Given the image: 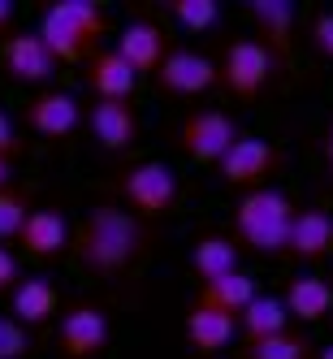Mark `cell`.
I'll list each match as a JSON object with an SVG mask.
<instances>
[{
    "label": "cell",
    "instance_id": "cell-6",
    "mask_svg": "<svg viewBox=\"0 0 333 359\" xmlns=\"http://www.w3.org/2000/svg\"><path fill=\"white\" fill-rule=\"evenodd\" d=\"M234 143H238V126H234V117L221 113V109L186 113L182 126H177V147H182L195 165H212L217 169Z\"/></svg>",
    "mask_w": 333,
    "mask_h": 359
},
{
    "label": "cell",
    "instance_id": "cell-8",
    "mask_svg": "<svg viewBox=\"0 0 333 359\" xmlns=\"http://www.w3.org/2000/svg\"><path fill=\"white\" fill-rule=\"evenodd\" d=\"M109 312L100 303H74L69 312H61L57 325V355L61 359H95L109 346Z\"/></svg>",
    "mask_w": 333,
    "mask_h": 359
},
{
    "label": "cell",
    "instance_id": "cell-17",
    "mask_svg": "<svg viewBox=\"0 0 333 359\" xmlns=\"http://www.w3.org/2000/svg\"><path fill=\"white\" fill-rule=\"evenodd\" d=\"M69 238H74V229L57 208H35L27 217V225H22V234H18L22 251H27L31 260H57V255L69 251Z\"/></svg>",
    "mask_w": 333,
    "mask_h": 359
},
{
    "label": "cell",
    "instance_id": "cell-11",
    "mask_svg": "<svg viewBox=\"0 0 333 359\" xmlns=\"http://www.w3.org/2000/svg\"><path fill=\"white\" fill-rule=\"evenodd\" d=\"M182 338H186V346H191L195 355L217 359L229 342L238 338V316H229V312H221V307H208V303L191 299V307H186V325H182Z\"/></svg>",
    "mask_w": 333,
    "mask_h": 359
},
{
    "label": "cell",
    "instance_id": "cell-7",
    "mask_svg": "<svg viewBox=\"0 0 333 359\" xmlns=\"http://www.w3.org/2000/svg\"><path fill=\"white\" fill-rule=\"evenodd\" d=\"M281 151L269 139H255V135H238V143L225 151V161L217 165L221 182L225 187H238V191H260L269 187V177L281 169Z\"/></svg>",
    "mask_w": 333,
    "mask_h": 359
},
{
    "label": "cell",
    "instance_id": "cell-26",
    "mask_svg": "<svg viewBox=\"0 0 333 359\" xmlns=\"http://www.w3.org/2000/svg\"><path fill=\"white\" fill-rule=\"evenodd\" d=\"M169 13H173L177 27L191 31V35H203V31H212L221 22L217 0H169Z\"/></svg>",
    "mask_w": 333,
    "mask_h": 359
},
{
    "label": "cell",
    "instance_id": "cell-3",
    "mask_svg": "<svg viewBox=\"0 0 333 359\" xmlns=\"http://www.w3.org/2000/svg\"><path fill=\"white\" fill-rule=\"evenodd\" d=\"M294 203L286 191H247L234 208V243L255 251V255H286V238H290V221H294Z\"/></svg>",
    "mask_w": 333,
    "mask_h": 359
},
{
    "label": "cell",
    "instance_id": "cell-15",
    "mask_svg": "<svg viewBox=\"0 0 333 359\" xmlns=\"http://www.w3.org/2000/svg\"><path fill=\"white\" fill-rule=\"evenodd\" d=\"M57 307H61V290H57V281L53 277H22L18 286L9 290V316L18 325H27V329H39L57 316Z\"/></svg>",
    "mask_w": 333,
    "mask_h": 359
},
{
    "label": "cell",
    "instance_id": "cell-13",
    "mask_svg": "<svg viewBox=\"0 0 333 359\" xmlns=\"http://www.w3.org/2000/svg\"><path fill=\"white\" fill-rule=\"evenodd\" d=\"M27 126H31L35 135H43V139H69L83 126V104L69 91L43 87L27 104Z\"/></svg>",
    "mask_w": 333,
    "mask_h": 359
},
{
    "label": "cell",
    "instance_id": "cell-22",
    "mask_svg": "<svg viewBox=\"0 0 333 359\" xmlns=\"http://www.w3.org/2000/svg\"><path fill=\"white\" fill-rule=\"evenodd\" d=\"M290 329V312L277 294H255L251 307L238 316V333L243 342H264V338H277V333Z\"/></svg>",
    "mask_w": 333,
    "mask_h": 359
},
{
    "label": "cell",
    "instance_id": "cell-35",
    "mask_svg": "<svg viewBox=\"0 0 333 359\" xmlns=\"http://www.w3.org/2000/svg\"><path fill=\"white\" fill-rule=\"evenodd\" d=\"M217 359H225V355H217Z\"/></svg>",
    "mask_w": 333,
    "mask_h": 359
},
{
    "label": "cell",
    "instance_id": "cell-32",
    "mask_svg": "<svg viewBox=\"0 0 333 359\" xmlns=\"http://www.w3.org/2000/svg\"><path fill=\"white\" fill-rule=\"evenodd\" d=\"M325 169H329V182H333V121L325 126Z\"/></svg>",
    "mask_w": 333,
    "mask_h": 359
},
{
    "label": "cell",
    "instance_id": "cell-24",
    "mask_svg": "<svg viewBox=\"0 0 333 359\" xmlns=\"http://www.w3.org/2000/svg\"><path fill=\"white\" fill-rule=\"evenodd\" d=\"M243 359H316V342L299 329H286L264 342H243Z\"/></svg>",
    "mask_w": 333,
    "mask_h": 359
},
{
    "label": "cell",
    "instance_id": "cell-1",
    "mask_svg": "<svg viewBox=\"0 0 333 359\" xmlns=\"http://www.w3.org/2000/svg\"><path fill=\"white\" fill-rule=\"evenodd\" d=\"M151 243H156V234H151L147 221L117 208V203H95V208L74 225L69 255L91 277H117L125 269H135L151 251Z\"/></svg>",
    "mask_w": 333,
    "mask_h": 359
},
{
    "label": "cell",
    "instance_id": "cell-34",
    "mask_svg": "<svg viewBox=\"0 0 333 359\" xmlns=\"http://www.w3.org/2000/svg\"><path fill=\"white\" fill-rule=\"evenodd\" d=\"M316 359H333V346H325V351H320V355H316Z\"/></svg>",
    "mask_w": 333,
    "mask_h": 359
},
{
    "label": "cell",
    "instance_id": "cell-4",
    "mask_svg": "<svg viewBox=\"0 0 333 359\" xmlns=\"http://www.w3.org/2000/svg\"><path fill=\"white\" fill-rule=\"evenodd\" d=\"M277 74H281V61L260 39H234V43H225V53H221L217 83L225 87V95H234L238 104H251V100H260L273 87Z\"/></svg>",
    "mask_w": 333,
    "mask_h": 359
},
{
    "label": "cell",
    "instance_id": "cell-10",
    "mask_svg": "<svg viewBox=\"0 0 333 359\" xmlns=\"http://www.w3.org/2000/svg\"><path fill=\"white\" fill-rule=\"evenodd\" d=\"M156 83H161L165 95L195 100L208 87H217V61L203 57V53H191V48H173V53L161 61V69H156Z\"/></svg>",
    "mask_w": 333,
    "mask_h": 359
},
{
    "label": "cell",
    "instance_id": "cell-18",
    "mask_svg": "<svg viewBox=\"0 0 333 359\" xmlns=\"http://www.w3.org/2000/svg\"><path fill=\"white\" fill-rule=\"evenodd\" d=\"M169 53H173L169 35L161 27H151V22H130V27L117 35V57L130 65L135 74H156Z\"/></svg>",
    "mask_w": 333,
    "mask_h": 359
},
{
    "label": "cell",
    "instance_id": "cell-27",
    "mask_svg": "<svg viewBox=\"0 0 333 359\" xmlns=\"http://www.w3.org/2000/svg\"><path fill=\"white\" fill-rule=\"evenodd\" d=\"M31 351V329L13 316H0V359H22Z\"/></svg>",
    "mask_w": 333,
    "mask_h": 359
},
{
    "label": "cell",
    "instance_id": "cell-12",
    "mask_svg": "<svg viewBox=\"0 0 333 359\" xmlns=\"http://www.w3.org/2000/svg\"><path fill=\"white\" fill-rule=\"evenodd\" d=\"M87 130L104 151H125L139 143V113L130 100H95L87 109Z\"/></svg>",
    "mask_w": 333,
    "mask_h": 359
},
{
    "label": "cell",
    "instance_id": "cell-30",
    "mask_svg": "<svg viewBox=\"0 0 333 359\" xmlns=\"http://www.w3.org/2000/svg\"><path fill=\"white\" fill-rule=\"evenodd\" d=\"M22 281V269H18V255L9 251V247H0V294L5 290H13Z\"/></svg>",
    "mask_w": 333,
    "mask_h": 359
},
{
    "label": "cell",
    "instance_id": "cell-16",
    "mask_svg": "<svg viewBox=\"0 0 333 359\" xmlns=\"http://www.w3.org/2000/svg\"><path fill=\"white\" fill-rule=\"evenodd\" d=\"M333 251V217L325 208H299L290 221V238H286V255L299 264H316Z\"/></svg>",
    "mask_w": 333,
    "mask_h": 359
},
{
    "label": "cell",
    "instance_id": "cell-29",
    "mask_svg": "<svg viewBox=\"0 0 333 359\" xmlns=\"http://www.w3.org/2000/svg\"><path fill=\"white\" fill-rule=\"evenodd\" d=\"M0 156L5 161H18L22 156V139H18V130H13V117L0 109Z\"/></svg>",
    "mask_w": 333,
    "mask_h": 359
},
{
    "label": "cell",
    "instance_id": "cell-23",
    "mask_svg": "<svg viewBox=\"0 0 333 359\" xmlns=\"http://www.w3.org/2000/svg\"><path fill=\"white\" fill-rule=\"evenodd\" d=\"M255 294H260V290H255V281L238 269V273H229V277H221V281H208V286H199L195 299H199V303H208V307H221V312H229V316H243Z\"/></svg>",
    "mask_w": 333,
    "mask_h": 359
},
{
    "label": "cell",
    "instance_id": "cell-33",
    "mask_svg": "<svg viewBox=\"0 0 333 359\" xmlns=\"http://www.w3.org/2000/svg\"><path fill=\"white\" fill-rule=\"evenodd\" d=\"M9 177H13V161H5V156H0V191L9 187Z\"/></svg>",
    "mask_w": 333,
    "mask_h": 359
},
{
    "label": "cell",
    "instance_id": "cell-19",
    "mask_svg": "<svg viewBox=\"0 0 333 359\" xmlns=\"http://www.w3.org/2000/svg\"><path fill=\"white\" fill-rule=\"evenodd\" d=\"M83 79L95 91V100H130L135 87H139V74L117 57V48H100L83 65Z\"/></svg>",
    "mask_w": 333,
    "mask_h": 359
},
{
    "label": "cell",
    "instance_id": "cell-21",
    "mask_svg": "<svg viewBox=\"0 0 333 359\" xmlns=\"http://www.w3.org/2000/svg\"><path fill=\"white\" fill-rule=\"evenodd\" d=\"M281 303H286V312L299 316L303 325H316L333 312V286L325 277H290Z\"/></svg>",
    "mask_w": 333,
    "mask_h": 359
},
{
    "label": "cell",
    "instance_id": "cell-14",
    "mask_svg": "<svg viewBox=\"0 0 333 359\" xmlns=\"http://www.w3.org/2000/svg\"><path fill=\"white\" fill-rule=\"evenodd\" d=\"M247 18H251L255 35H260V43L286 65L290 48H294V5H290V0H251Z\"/></svg>",
    "mask_w": 333,
    "mask_h": 359
},
{
    "label": "cell",
    "instance_id": "cell-31",
    "mask_svg": "<svg viewBox=\"0 0 333 359\" xmlns=\"http://www.w3.org/2000/svg\"><path fill=\"white\" fill-rule=\"evenodd\" d=\"M13 18H18V9L9 5V0H0V39L13 35Z\"/></svg>",
    "mask_w": 333,
    "mask_h": 359
},
{
    "label": "cell",
    "instance_id": "cell-9",
    "mask_svg": "<svg viewBox=\"0 0 333 359\" xmlns=\"http://www.w3.org/2000/svg\"><path fill=\"white\" fill-rule=\"evenodd\" d=\"M0 65L13 83H27V87H39L57 74V57L53 48L39 39V31H13L5 43H0Z\"/></svg>",
    "mask_w": 333,
    "mask_h": 359
},
{
    "label": "cell",
    "instance_id": "cell-25",
    "mask_svg": "<svg viewBox=\"0 0 333 359\" xmlns=\"http://www.w3.org/2000/svg\"><path fill=\"white\" fill-rule=\"evenodd\" d=\"M31 212H35L31 191H18V187H5V191H0V247L13 243V238L22 234V225H27Z\"/></svg>",
    "mask_w": 333,
    "mask_h": 359
},
{
    "label": "cell",
    "instance_id": "cell-20",
    "mask_svg": "<svg viewBox=\"0 0 333 359\" xmlns=\"http://www.w3.org/2000/svg\"><path fill=\"white\" fill-rule=\"evenodd\" d=\"M238 255H243V247L234 238L208 229V234H199L195 247H191V273L199 277V286H208V281H221L229 273H238Z\"/></svg>",
    "mask_w": 333,
    "mask_h": 359
},
{
    "label": "cell",
    "instance_id": "cell-28",
    "mask_svg": "<svg viewBox=\"0 0 333 359\" xmlns=\"http://www.w3.org/2000/svg\"><path fill=\"white\" fill-rule=\"evenodd\" d=\"M312 48H316L325 61H333V9L312 22Z\"/></svg>",
    "mask_w": 333,
    "mask_h": 359
},
{
    "label": "cell",
    "instance_id": "cell-2",
    "mask_svg": "<svg viewBox=\"0 0 333 359\" xmlns=\"http://www.w3.org/2000/svg\"><path fill=\"white\" fill-rule=\"evenodd\" d=\"M109 35V13L95 0H53L39 13V39L61 65H87Z\"/></svg>",
    "mask_w": 333,
    "mask_h": 359
},
{
    "label": "cell",
    "instance_id": "cell-5",
    "mask_svg": "<svg viewBox=\"0 0 333 359\" xmlns=\"http://www.w3.org/2000/svg\"><path fill=\"white\" fill-rule=\"evenodd\" d=\"M113 191L125 199V212H135L139 221H156V217L173 212L182 187H177V173L165 161H139L130 169H121Z\"/></svg>",
    "mask_w": 333,
    "mask_h": 359
}]
</instances>
